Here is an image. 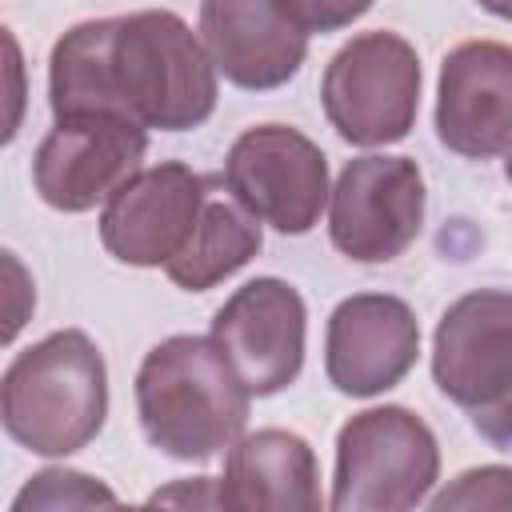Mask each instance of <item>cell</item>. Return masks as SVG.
<instances>
[{"instance_id":"cell-20","label":"cell","mask_w":512,"mask_h":512,"mask_svg":"<svg viewBox=\"0 0 512 512\" xmlns=\"http://www.w3.org/2000/svg\"><path fill=\"white\" fill-rule=\"evenodd\" d=\"M4 276H8V324H4V340H16V332L24 328L32 304H36V292H32V280H28L24 264L16 260V252H4Z\"/></svg>"},{"instance_id":"cell-15","label":"cell","mask_w":512,"mask_h":512,"mask_svg":"<svg viewBox=\"0 0 512 512\" xmlns=\"http://www.w3.org/2000/svg\"><path fill=\"white\" fill-rule=\"evenodd\" d=\"M324 504L312 444L288 428L244 432L224 452L220 508L236 512H316Z\"/></svg>"},{"instance_id":"cell-21","label":"cell","mask_w":512,"mask_h":512,"mask_svg":"<svg viewBox=\"0 0 512 512\" xmlns=\"http://www.w3.org/2000/svg\"><path fill=\"white\" fill-rule=\"evenodd\" d=\"M148 504H180V508L196 504V508H220V480H212V476L176 480V484H168V488L152 492V496H148Z\"/></svg>"},{"instance_id":"cell-22","label":"cell","mask_w":512,"mask_h":512,"mask_svg":"<svg viewBox=\"0 0 512 512\" xmlns=\"http://www.w3.org/2000/svg\"><path fill=\"white\" fill-rule=\"evenodd\" d=\"M8 44V72H12V116H8V128H4V140L16 136V120H20V52H16V40L4 36Z\"/></svg>"},{"instance_id":"cell-12","label":"cell","mask_w":512,"mask_h":512,"mask_svg":"<svg viewBox=\"0 0 512 512\" xmlns=\"http://www.w3.org/2000/svg\"><path fill=\"white\" fill-rule=\"evenodd\" d=\"M420 356L416 312L388 292H356L340 300L324 332V372L344 396L368 400L396 388Z\"/></svg>"},{"instance_id":"cell-19","label":"cell","mask_w":512,"mask_h":512,"mask_svg":"<svg viewBox=\"0 0 512 512\" xmlns=\"http://www.w3.org/2000/svg\"><path fill=\"white\" fill-rule=\"evenodd\" d=\"M284 8L308 28V32H340L352 20H360L372 0H284Z\"/></svg>"},{"instance_id":"cell-14","label":"cell","mask_w":512,"mask_h":512,"mask_svg":"<svg viewBox=\"0 0 512 512\" xmlns=\"http://www.w3.org/2000/svg\"><path fill=\"white\" fill-rule=\"evenodd\" d=\"M308 36L284 0H200V40L236 88L272 92L288 84L308 56Z\"/></svg>"},{"instance_id":"cell-2","label":"cell","mask_w":512,"mask_h":512,"mask_svg":"<svg viewBox=\"0 0 512 512\" xmlns=\"http://www.w3.org/2000/svg\"><path fill=\"white\" fill-rule=\"evenodd\" d=\"M248 384L208 336H168L136 368V416L148 444L204 464L228 452L248 424Z\"/></svg>"},{"instance_id":"cell-16","label":"cell","mask_w":512,"mask_h":512,"mask_svg":"<svg viewBox=\"0 0 512 512\" xmlns=\"http://www.w3.org/2000/svg\"><path fill=\"white\" fill-rule=\"evenodd\" d=\"M260 244H264L260 220L240 200H224L212 192L208 204L200 208L192 236L164 264V272L184 292H208L232 272H240L260 252Z\"/></svg>"},{"instance_id":"cell-17","label":"cell","mask_w":512,"mask_h":512,"mask_svg":"<svg viewBox=\"0 0 512 512\" xmlns=\"http://www.w3.org/2000/svg\"><path fill=\"white\" fill-rule=\"evenodd\" d=\"M116 504V492L100 484L88 472L72 468H44L36 472L12 500V512H32V508H104Z\"/></svg>"},{"instance_id":"cell-13","label":"cell","mask_w":512,"mask_h":512,"mask_svg":"<svg viewBox=\"0 0 512 512\" xmlns=\"http://www.w3.org/2000/svg\"><path fill=\"white\" fill-rule=\"evenodd\" d=\"M436 136L464 160L512 156V44L464 40L440 60Z\"/></svg>"},{"instance_id":"cell-5","label":"cell","mask_w":512,"mask_h":512,"mask_svg":"<svg viewBox=\"0 0 512 512\" xmlns=\"http://www.w3.org/2000/svg\"><path fill=\"white\" fill-rule=\"evenodd\" d=\"M440 480L436 432L404 404L356 412L336 432L328 504L336 512H404L428 504Z\"/></svg>"},{"instance_id":"cell-10","label":"cell","mask_w":512,"mask_h":512,"mask_svg":"<svg viewBox=\"0 0 512 512\" xmlns=\"http://www.w3.org/2000/svg\"><path fill=\"white\" fill-rule=\"evenodd\" d=\"M308 308L280 276L240 284L212 316V340L224 348L252 396H276L296 384L304 368Z\"/></svg>"},{"instance_id":"cell-6","label":"cell","mask_w":512,"mask_h":512,"mask_svg":"<svg viewBox=\"0 0 512 512\" xmlns=\"http://www.w3.org/2000/svg\"><path fill=\"white\" fill-rule=\"evenodd\" d=\"M320 104L344 144L384 148L412 132L420 112V56L388 28L352 36L324 68Z\"/></svg>"},{"instance_id":"cell-23","label":"cell","mask_w":512,"mask_h":512,"mask_svg":"<svg viewBox=\"0 0 512 512\" xmlns=\"http://www.w3.org/2000/svg\"><path fill=\"white\" fill-rule=\"evenodd\" d=\"M476 4L492 16H500V20H512V0H476Z\"/></svg>"},{"instance_id":"cell-24","label":"cell","mask_w":512,"mask_h":512,"mask_svg":"<svg viewBox=\"0 0 512 512\" xmlns=\"http://www.w3.org/2000/svg\"><path fill=\"white\" fill-rule=\"evenodd\" d=\"M504 176H508V184H512V156L504 160Z\"/></svg>"},{"instance_id":"cell-18","label":"cell","mask_w":512,"mask_h":512,"mask_svg":"<svg viewBox=\"0 0 512 512\" xmlns=\"http://www.w3.org/2000/svg\"><path fill=\"white\" fill-rule=\"evenodd\" d=\"M428 508H512V468L508 464H480L448 480L440 492L428 496Z\"/></svg>"},{"instance_id":"cell-8","label":"cell","mask_w":512,"mask_h":512,"mask_svg":"<svg viewBox=\"0 0 512 512\" xmlns=\"http://www.w3.org/2000/svg\"><path fill=\"white\" fill-rule=\"evenodd\" d=\"M224 184L232 200L284 236L312 232L332 196L328 156L288 124H256L240 132L224 156Z\"/></svg>"},{"instance_id":"cell-7","label":"cell","mask_w":512,"mask_h":512,"mask_svg":"<svg viewBox=\"0 0 512 512\" xmlns=\"http://www.w3.org/2000/svg\"><path fill=\"white\" fill-rule=\"evenodd\" d=\"M424 176L412 156L368 152L340 168L328 196L332 248L356 264L404 256L424 228Z\"/></svg>"},{"instance_id":"cell-9","label":"cell","mask_w":512,"mask_h":512,"mask_svg":"<svg viewBox=\"0 0 512 512\" xmlns=\"http://www.w3.org/2000/svg\"><path fill=\"white\" fill-rule=\"evenodd\" d=\"M148 152V128L124 116H56L32 156V188L56 212H92L124 188Z\"/></svg>"},{"instance_id":"cell-1","label":"cell","mask_w":512,"mask_h":512,"mask_svg":"<svg viewBox=\"0 0 512 512\" xmlns=\"http://www.w3.org/2000/svg\"><path fill=\"white\" fill-rule=\"evenodd\" d=\"M216 64L176 12L140 8L72 24L48 56L52 116H124L156 132H192L216 112Z\"/></svg>"},{"instance_id":"cell-3","label":"cell","mask_w":512,"mask_h":512,"mask_svg":"<svg viewBox=\"0 0 512 512\" xmlns=\"http://www.w3.org/2000/svg\"><path fill=\"white\" fill-rule=\"evenodd\" d=\"M108 416V368L80 328L48 332L12 356L0 380L4 432L36 456L88 448Z\"/></svg>"},{"instance_id":"cell-4","label":"cell","mask_w":512,"mask_h":512,"mask_svg":"<svg viewBox=\"0 0 512 512\" xmlns=\"http://www.w3.org/2000/svg\"><path fill=\"white\" fill-rule=\"evenodd\" d=\"M432 380L500 452H512V292L476 288L448 304L432 336Z\"/></svg>"},{"instance_id":"cell-11","label":"cell","mask_w":512,"mask_h":512,"mask_svg":"<svg viewBox=\"0 0 512 512\" xmlns=\"http://www.w3.org/2000/svg\"><path fill=\"white\" fill-rule=\"evenodd\" d=\"M212 180L180 160L140 168L100 208V244L132 268H164L192 236Z\"/></svg>"}]
</instances>
